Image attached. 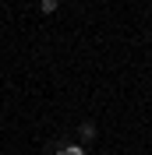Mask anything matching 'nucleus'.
Returning a JSON list of instances; mask_svg holds the SVG:
<instances>
[{
    "instance_id": "1",
    "label": "nucleus",
    "mask_w": 152,
    "mask_h": 155,
    "mask_svg": "<svg viewBox=\"0 0 152 155\" xmlns=\"http://www.w3.org/2000/svg\"><path fill=\"white\" fill-rule=\"evenodd\" d=\"M78 134H81V141H92V137H95V124H81Z\"/></svg>"
},
{
    "instance_id": "2",
    "label": "nucleus",
    "mask_w": 152,
    "mask_h": 155,
    "mask_svg": "<svg viewBox=\"0 0 152 155\" xmlns=\"http://www.w3.org/2000/svg\"><path fill=\"white\" fill-rule=\"evenodd\" d=\"M60 155H88V152H85V145H64Z\"/></svg>"
},
{
    "instance_id": "3",
    "label": "nucleus",
    "mask_w": 152,
    "mask_h": 155,
    "mask_svg": "<svg viewBox=\"0 0 152 155\" xmlns=\"http://www.w3.org/2000/svg\"><path fill=\"white\" fill-rule=\"evenodd\" d=\"M57 0H39V11H43V14H57Z\"/></svg>"
}]
</instances>
